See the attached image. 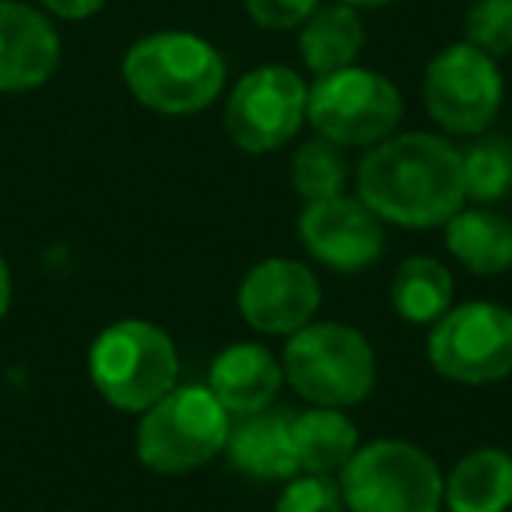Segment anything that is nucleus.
Instances as JSON below:
<instances>
[{"label":"nucleus","mask_w":512,"mask_h":512,"mask_svg":"<svg viewBox=\"0 0 512 512\" xmlns=\"http://www.w3.org/2000/svg\"><path fill=\"white\" fill-rule=\"evenodd\" d=\"M358 200L393 225H446L467 200L460 151L421 130L386 137L358 165Z\"/></svg>","instance_id":"f257e3e1"},{"label":"nucleus","mask_w":512,"mask_h":512,"mask_svg":"<svg viewBox=\"0 0 512 512\" xmlns=\"http://www.w3.org/2000/svg\"><path fill=\"white\" fill-rule=\"evenodd\" d=\"M123 81L141 106L165 116H190L221 95L225 60L193 32H155L127 50Z\"/></svg>","instance_id":"f03ea898"},{"label":"nucleus","mask_w":512,"mask_h":512,"mask_svg":"<svg viewBox=\"0 0 512 512\" xmlns=\"http://www.w3.org/2000/svg\"><path fill=\"white\" fill-rule=\"evenodd\" d=\"M88 372L102 397L130 414H144L176 386L179 355L172 337L148 320H120L92 344Z\"/></svg>","instance_id":"7ed1b4c3"},{"label":"nucleus","mask_w":512,"mask_h":512,"mask_svg":"<svg viewBox=\"0 0 512 512\" xmlns=\"http://www.w3.org/2000/svg\"><path fill=\"white\" fill-rule=\"evenodd\" d=\"M285 379L316 407H355L376 386V355L355 327L306 323L285 348Z\"/></svg>","instance_id":"20e7f679"},{"label":"nucleus","mask_w":512,"mask_h":512,"mask_svg":"<svg viewBox=\"0 0 512 512\" xmlns=\"http://www.w3.org/2000/svg\"><path fill=\"white\" fill-rule=\"evenodd\" d=\"M232 414L207 386H172L144 411L137 456L158 474H186L225 449Z\"/></svg>","instance_id":"39448f33"},{"label":"nucleus","mask_w":512,"mask_h":512,"mask_svg":"<svg viewBox=\"0 0 512 512\" xmlns=\"http://www.w3.org/2000/svg\"><path fill=\"white\" fill-rule=\"evenodd\" d=\"M442 484L432 456L397 439L358 446L341 470V495L351 512H439Z\"/></svg>","instance_id":"423d86ee"},{"label":"nucleus","mask_w":512,"mask_h":512,"mask_svg":"<svg viewBox=\"0 0 512 512\" xmlns=\"http://www.w3.org/2000/svg\"><path fill=\"white\" fill-rule=\"evenodd\" d=\"M404 116V99L390 78L365 67H344L334 74H320L309 88L306 120L316 134L341 148H372L397 130Z\"/></svg>","instance_id":"0eeeda50"},{"label":"nucleus","mask_w":512,"mask_h":512,"mask_svg":"<svg viewBox=\"0 0 512 512\" xmlns=\"http://www.w3.org/2000/svg\"><path fill=\"white\" fill-rule=\"evenodd\" d=\"M428 362L463 386L505 379L512 372V313L495 302L446 309L428 334Z\"/></svg>","instance_id":"6e6552de"},{"label":"nucleus","mask_w":512,"mask_h":512,"mask_svg":"<svg viewBox=\"0 0 512 512\" xmlns=\"http://www.w3.org/2000/svg\"><path fill=\"white\" fill-rule=\"evenodd\" d=\"M309 88L292 67H256L242 74L225 102V130L242 151H278L306 123Z\"/></svg>","instance_id":"1a4fd4ad"},{"label":"nucleus","mask_w":512,"mask_h":512,"mask_svg":"<svg viewBox=\"0 0 512 512\" xmlns=\"http://www.w3.org/2000/svg\"><path fill=\"white\" fill-rule=\"evenodd\" d=\"M502 106V74L495 57L470 43H453L425 71V109L442 130L477 137Z\"/></svg>","instance_id":"9d476101"},{"label":"nucleus","mask_w":512,"mask_h":512,"mask_svg":"<svg viewBox=\"0 0 512 512\" xmlns=\"http://www.w3.org/2000/svg\"><path fill=\"white\" fill-rule=\"evenodd\" d=\"M299 235L309 256L337 274H358L383 256L386 235L379 218L358 197L309 200L299 214Z\"/></svg>","instance_id":"9b49d317"},{"label":"nucleus","mask_w":512,"mask_h":512,"mask_svg":"<svg viewBox=\"0 0 512 512\" xmlns=\"http://www.w3.org/2000/svg\"><path fill=\"white\" fill-rule=\"evenodd\" d=\"M316 309H320V281L299 260L271 256L242 278L239 313L260 334L292 337L295 330L313 323Z\"/></svg>","instance_id":"f8f14e48"},{"label":"nucleus","mask_w":512,"mask_h":512,"mask_svg":"<svg viewBox=\"0 0 512 512\" xmlns=\"http://www.w3.org/2000/svg\"><path fill=\"white\" fill-rule=\"evenodd\" d=\"M60 36L39 11L0 0V92H29L53 78Z\"/></svg>","instance_id":"ddd939ff"},{"label":"nucleus","mask_w":512,"mask_h":512,"mask_svg":"<svg viewBox=\"0 0 512 512\" xmlns=\"http://www.w3.org/2000/svg\"><path fill=\"white\" fill-rule=\"evenodd\" d=\"M281 383H285V369L267 348L253 341L228 344L211 365L207 376V390L221 400L228 414L242 418V414H256L274 404Z\"/></svg>","instance_id":"4468645a"},{"label":"nucleus","mask_w":512,"mask_h":512,"mask_svg":"<svg viewBox=\"0 0 512 512\" xmlns=\"http://www.w3.org/2000/svg\"><path fill=\"white\" fill-rule=\"evenodd\" d=\"M292 418L288 411H264L242 414L232 428H228L225 453L235 470L256 481H288L299 474L292 449Z\"/></svg>","instance_id":"2eb2a0df"},{"label":"nucleus","mask_w":512,"mask_h":512,"mask_svg":"<svg viewBox=\"0 0 512 512\" xmlns=\"http://www.w3.org/2000/svg\"><path fill=\"white\" fill-rule=\"evenodd\" d=\"M449 512H505L512 505V456L502 449H474L442 484Z\"/></svg>","instance_id":"dca6fc26"},{"label":"nucleus","mask_w":512,"mask_h":512,"mask_svg":"<svg viewBox=\"0 0 512 512\" xmlns=\"http://www.w3.org/2000/svg\"><path fill=\"white\" fill-rule=\"evenodd\" d=\"M292 449L302 474H337L358 453V428L341 407H313L292 418Z\"/></svg>","instance_id":"f3484780"},{"label":"nucleus","mask_w":512,"mask_h":512,"mask_svg":"<svg viewBox=\"0 0 512 512\" xmlns=\"http://www.w3.org/2000/svg\"><path fill=\"white\" fill-rule=\"evenodd\" d=\"M299 29H302L299 36L302 60H306V67L316 78L351 67L365 46V25L358 18V8H348L341 0L320 4Z\"/></svg>","instance_id":"a211bd4d"},{"label":"nucleus","mask_w":512,"mask_h":512,"mask_svg":"<svg viewBox=\"0 0 512 512\" xmlns=\"http://www.w3.org/2000/svg\"><path fill=\"white\" fill-rule=\"evenodd\" d=\"M446 246L470 274H502L512 267V221L488 207L456 211L446 221Z\"/></svg>","instance_id":"6ab92c4d"},{"label":"nucleus","mask_w":512,"mask_h":512,"mask_svg":"<svg viewBox=\"0 0 512 512\" xmlns=\"http://www.w3.org/2000/svg\"><path fill=\"white\" fill-rule=\"evenodd\" d=\"M390 302L400 320L435 323L453 302V274L435 256H407L393 274Z\"/></svg>","instance_id":"aec40b11"},{"label":"nucleus","mask_w":512,"mask_h":512,"mask_svg":"<svg viewBox=\"0 0 512 512\" xmlns=\"http://www.w3.org/2000/svg\"><path fill=\"white\" fill-rule=\"evenodd\" d=\"M463 197L477 204L502 200L512 190V144L505 137H481L460 151Z\"/></svg>","instance_id":"412c9836"},{"label":"nucleus","mask_w":512,"mask_h":512,"mask_svg":"<svg viewBox=\"0 0 512 512\" xmlns=\"http://www.w3.org/2000/svg\"><path fill=\"white\" fill-rule=\"evenodd\" d=\"M344 183H348V158L344 148L327 137L306 141L292 158V186L299 197L309 200H327L341 197Z\"/></svg>","instance_id":"4be33fe9"},{"label":"nucleus","mask_w":512,"mask_h":512,"mask_svg":"<svg viewBox=\"0 0 512 512\" xmlns=\"http://www.w3.org/2000/svg\"><path fill=\"white\" fill-rule=\"evenodd\" d=\"M467 43L488 57L512 53V0H477L467 15Z\"/></svg>","instance_id":"5701e85b"},{"label":"nucleus","mask_w":512,"mask_h":512,"mask_svg":"<svg viewBox=\"0 0 512 512\" xmlns=\"http://www.w3.org/2000/svg\"><path fill=\"white\" fill-rule=\"evenodd\" d=\"M274 512H344L341 481H334L330 474L288 477L274 502Z\"/></svg>","instance_id":"b1692460"},{"label":"nucleus","mask_w":512,"mask_h":512,"mask_svg":"<svg viewBox=\"0 0 512 512\" xmlns=\"http://www.w3.org/2000/svg\"><path fill=\"white\" fill-rule=\"evenodd\" d=\"M316 8H320V0H246L249 18L260 29H271V32L299 29Z\"/></svg>","instance_id":"393cba45"},{"label":"nucleus","mask_w":512,"mask_h":512,"mask_svg":"<svg viewBox=\"0 0 512 512\" xmlns=\"http://www.w3.org/2000/svg\"><path fill=\"white\" fill-rule=\"evenodd\" d=\"M43 8L57 18H67V22H81V18H92L95 11L106 8V0H43Z\"/></svg>","instance_id":"a878e982"},{"label":"nucleus","mask_w":512,"mask_h":512,"mask_svg":"<svg viewBox=\"0 0 512 512\" xmlns=\"http://www.w3.org/2000/svg\"><path fill=\"white\" fill-rule=\"evenodd\" d=\"M8 306H11V274H8V264H4V256H0V320H4Z\"/></svg>","instance_id":"bb28decb"},{"label":"nucleus","mask_w":512,"mask_h":512,"mask_svg":"<svg viewBox=\"0 0 512 512\" xmlns=\"http://www.w3.org/2000/svg\"><path fill=\"white\" fill-rule=\"evenodd\" d=\"M341 4H348V8H383L390 0H341Z\"/></svg>","instance_id":"cd10ccee"}]
</instances>
